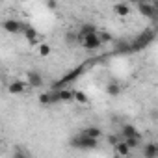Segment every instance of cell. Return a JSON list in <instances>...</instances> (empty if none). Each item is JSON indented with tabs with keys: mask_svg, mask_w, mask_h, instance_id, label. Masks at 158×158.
Instances as JSON below:
<instances>
[{
	"mask_svg": "<svg viewBox=\"0 0 158 158\" xmlns=\"http://www.w3.org/2000/svg\"><path fill=\"white\" fill-rule=\"evenodd\" d=\"M71 145H73V147H76V149H95V147L99 145V139L89 138V136H86V134H82V132H80L78 136H74V138H73Z\"/></svg>",
	"mask_w": 158,
	"mask_h": 158,
	"instance_id": "1",
	"label": "cell"
},
{
	"mask_svg": "<svg viewBox=\"0 0 158 158\" xmlns=\"http://www.w3.org/2000/svg\"><path fill=\"white\" fill-rule=\"evenodd\" d=\"M78 41H80V45H82L86 50H97L99 47H102V43H101L97 32H93V34H86V35H80V37H78Z\"/></svg>",
	"mask_w": 158,
	"mask_h": 158,
	"instance_id": "2",
	"label": "cell"
},
{
	"mask_svg": "<svg viewBox=\"0 0 158 158\" xmlns=\"http://www.w3.org/2000/svg\"><path fill=\"white\" fill-rule=\"evenodd\" d=\"M138 11H139L143 17L151 19V21H154V19H156V13H158L156 6H154L152 2H147V0H143V2H138Z\"/></svg>",
	"mask_w": 158,
	"mask_h": 158,
	"instance_id": "3",
	"label": "cell"
},
{
	"mask_svg": "<svg viewBox=\"0 0 158 158\" xmlns=\"http://www.w3.org/2000/svg\"><path fill=\"white\" fill-rule=\"evenodd\" d=\"M23 35H24V39L30 43V45H37L39 43V32L34 28V26H30V24H23Z\"/></svg>",
	"mask_w": 158,
	"mask_h": 158,
	"instance_id": "4",
	"label": "cell"
},
{
	"mask_svg": "<svg viewBox=\"0 0 158 158\" xmlns=\"http://www.w3.org/2000/svg\"><path fill=\"white\" fill-rule=\"evenodd\" d=\"M23 24H24V23H21V21H17V19H6V21L2 23V28H4L6 32H10V34H19V32L23 30Z\"/></svg>",
	"mask_w": 158,
	"mask_h": 158,
	"instance_id": "5",
	"label": "cell"
},
{
	"mask_svg": "<svg viewBox=\"0 0 158 158\" xmlns=\"http://www.w3.org/2000/svg\"><path fill=\"white\" fill-rule=\"evenodd\" d=\"M26 84L32 86V88H39L43 86V76L39 71H28L26 73Z\"/></svg>",
	"mask_w": 158,
	"mask_h": 158,
	"instance_id": "6",
	"label": "cell"
},
{
	"mask_svg": "<svg viewBox=\"0 0 158 158\" xmlns=\"http://www.w3.org/2000/svg\"><path fill=\"white\" fill-rule=\"evenodd\" d=\"M73 93L74 91H69V89H58L52 93V102H71Z\"/></svg>",
	"mask_w": 158,
	"mask_h": 158,
	"instance_id": "7",
	"label": "cell"
},
{
	"mask_svg": "<svg viewBox=\"0 0 158 158\" xmlns=\"http://www.w3.org/2000/svg\"><path fill=\"white\" fill-rule=\"evenodd\" d=\"M26 86H28V84H26L24 80H13V82H10L8 91H10V95H21V93H24Z\"/></svg>",
	"mask_w": 158,
	"mask_h": 158,
	"instance_id": "8",
	"label": "cell"
},
{
	"mask_svg": "<svg viewBox=\"0 0 158 158\" xmlns=\"http://www.w3.org/2000/svg\"><path fill=\"white\" fill-rule=\"evenodd\" d=\"M114 13L115 15H119V17H128L130 15V6L127 4V2H117V4H114Z\"/></svg>",
	"mask_w": 158,
	"mask_h": 158,
	"instance_id": "9",
	"label": "cell"
},
{
	"mask_svg": "<svg viewBox=\"0 0 158 158\" xmlns=\"http://www.w3.org/2000/svg\"><path fill=\"white\" fill-rule=\"evenodd\" d=\"M158 156V145L156 143H145L143 145V158H156Z\"/></svg>",
	"mask_w": 158,
	"mask_h": 158,
	"instance_id": "10",
	"label": "cell"
},
{
	"mask_svg": "<svg viewBox=\"0 0 158 158\" xmlns=\"http://www.w3.org/2000/svg\"><path fill=\"white\" fill-rule=\"evenodd\" d=\"M82 134H86V136H89V138H95V139H101L102 130H101L99 127H86V128L82 130Z\"/></svg>",
	"mask_w": 158,
	"mask_h": 158,
	"instance_id": "11",
	"label": "cell"
},
{
	"mask_svg": "<svg viewBox=\"0 0 158 158\" xmlns=\"http://www.w3.org/2000/svg\"><path fill=\"white\" fill-rule=\"evenodd\" d=\"M121 136H123V139H125V138H132V136H139V134H138L136 127H132V125H125V127L121 128Z\"/></svg>",
	"mask_w": 158,
	"mask_h": 158,
	"instance_id": "12",
	"label": "cell"
},
{
	"mask_svg": "<svg viewBox=\"0 0 158 158\" xmlns=\"http://www.w3.org/2000/svg\"><path fill=\"white\" fill-rule=\"evenodd\" d=\"M50 52H52V47H50L48 43H39V45H37V54H39L41 58L50 56Z\"/></svg>",
	"mask_w": 158,
	"mask_h": 158,
	"instance_id": "13",
	"label": "cell"
},
{
	"mask_svg": "<svg viewBox=\"0 0 158 158\" xmlns=\"http://www.w3.org/2000/svg\"><path fill=\"white\" fill-rule=\"evenodd\" d=\"M115 151H117L119 156H128V154H130V147H128L125 141H117V143H115Z\"/></svg>",
	"mask_w": 158,
	"mask_h": 158,
	"instance_id": "14",
	"label": "cell"
},
{
	"mask_svg": "<svg viewBox=\"0 0 158 158\" xmlns=\"http://www.w3.org/2000/svg\"><path fill=\"white\" fill-rule=\"evenodd\" d=\"M106 93H108L110 97H117V95L121 93V86L115 84V82H110V84L106 86Z\"/></svg>",
	"mask_w": 158,
	"mask_h": 158,
	"instance_id": "15",
	"label": "cell"
},
{
	"mask_svg": "<svg viewBox=\"0 0 158 158\" xmlns=\"http://www.w3.org/2000/svg\"><path fill=\"white\" fill-rule=\"evenodd\" d=\"M93 32H97V28H95L91 23H86V24H82L80 32H78V37H80V35H86V34H93Z\"/></svg>",
	"mask_w": 158,
	"mask_h": 158,
	"instance_id": "16",
	"label": "cell"
},
{
	"mask_svg": "<svg viewBox=\"0 0 158 158\" xmlns=\"http://www.w3.org/2000/svg\"><path fill=\"white\" fill-rule=\"evenodd\" d=\"M73 101L80 102V104H86V102H88V95H86L84 91H74V93H73Z\"/></svg>",
	"mask_w": 158,
	"mask_h": 158,
	"instance_id": "17",
	"label": "cell"
},
{
	"mask_svg": "<svg viewBox=\"0 0 158 158\" xmlns=\"http://www.w3.org/2000/svg\"><path fill=\"white\" fill-rule=\"evenodd\" d=\"M123 141H125V143H127V145H128L130 149H134V147H138V145H139V136H132V138H125Z\"/></svg>",
	"mask_w": 158,
	"mask_h": 158,
	"instance_id": "18",
	"label": "cell"
},
{
	"mask_svg": "<svg viewBox=\"0 0 158 158\" xmlns=\"http://www.w3.org/2000/svg\"><path fill=\"white\" fill-rule=\"evenodd\" d=\"M99 34V39H101V43L104 45V43H112L114 41V37H112V34H108V32H97Z\"/></svg>",
	"mask_w": 158,
	"mask_h": 158,
	"instance_id": "19",
	"label": "cell"
},
{
	"mask_svg": "<svg viewBox=\"0 0 158 158\" xmlns=\"http://www.w3.org/2000/svg\"><path fill=\"white\" fill-rule=\"evenodd\" d=\"M39 102H41V104H50V102H52V93H43V95L39 97Z\"/></svg>",
	"mask_w": 158,
	"mask_h": 158,
	"instance_id": "20",
	"label": "cell"
},
{
	"mask_svg": "<svg viewBox=\"0 0 158 158\" xmlns=\"http://www.w3.org/2000/svg\"><path fill=\"white\" fill-rule=\"evenodd\" d=\"M47 6H48V8H56L58 2H56V0H47Z\"/></svg>",
	"mask_w": 158,
	"mask_h": 158,
	"instance_id": "21",
	"label": "cell"
},
{
	"mask_svg": "<svg viewBox=\"0 0 158 158\" xmlns=\"http://www.w3.org/2000/svg\"><path fill=\"white\" fill-rule=\"evenodd\" d=\"M128 2H136V4H138V0H128Z\"/></svg>",
	"mask_w": 158,
	"mask_h": 158,
	"instance_id": "22",
	"label": "cell"
}]
</instances>
